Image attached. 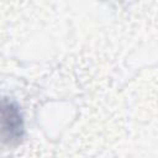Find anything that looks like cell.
Returning <instances> with one entry per match:
<instances>
[{"label":"cell","mask_w":158,"mask_h":158,"mask_svg":"<svg viewBox=\"0 0 158 158\" xmlns=\"http://www.w3.org/2000/svg\"><path fill=\"white\" fill-rule=\"evenodd\" d=\"M23 136V122L19 107L6 98H0V142L15 144Z\"/></svg>","instance_id":"1"}]
</instances>
